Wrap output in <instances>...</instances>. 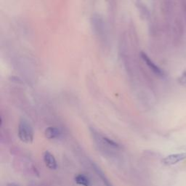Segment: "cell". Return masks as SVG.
<instances>
[{"label": "cell", "instance_id": "6da1fadb", "mask_svg": "<svg viewBox=\"0 0 186 186\" xmlns=\"http://www.w3.org/2000/svg\"><path fill=\"white\" fill-rule=\"evenodd\" d=\"M34 130L30 123L25 119L20 121L18 125V137L20 140L26 144L32 143L34 141Z\"/></svg>", "mask_w": 186, "mask_h": 186}, {"label": "cell", "instance_id": "7a4b0ae2", "mask_svg": "<svg viewBox=\"0 0 186 186\" xmlns=\"http://www.w3.org/2000/svg\"><path fill=\"white\" fill-rule=\"evenodd\" d=\"M186 158V153H175V154L169 155L165 158L162 159V163L164 165L170 166L174 165L179 163L180 162H182V160L185 159Z\"/></svg>", "mask_w": 186, "mask_h": 186}, {"label": "cell", "instance_id": "3957f363", "mask_svg": "<svg viewBox=\"0 0 186 186\" xmlns=\"http://www.w3.org/2000/svg\"><path fill=\"white\" fill-rule=\"evenodd\" d=\"M141 57H142V60H144V62L147 64V66L151 68V71H152L153 73H156V75L158 76V77H164V72L162 71V70L158 66H156V65L155 64L151 59H150V57L146 55L145 53H144V52H141Z\"/></svg>", "mask_w": 186, "mask_h": 186}, {"label": "cell", "instance_id": "277c9868", "mask_svg": "<svg viewBox=\"0 0 186 186\" xmlns=\"http://www.w3.org/2000/svg\"><path fill=\"white\" fill-rule=\"evenodd\" d=\"M43 160H44V162L45 165H46V167L49 168L50 169L55 170V169H57V162H56L55 156H54L50 151H44V153H43Z\"/></svg>", "mask_w": 186, "mask_h": 186}, {"label": "cell", "instance_id": "5b68a950", "mask_svg": "<svg viewBox=\"0 0 186 186\" xmlns=\"http://www.w3.org/2000/svg\"><path fill=\"white\" fill-rule=\"evenodd\" d=\"M61 132L58 128L55 127H47L44 131L45 138L49 140H54V139L58 138Z\"/></svg>", "mask_w": 186, "mask_h": 186}, {"label": "cell", "instance_id": "8992f818", "mask_svg": "<svg viewBox=\"0 0 186 186\" xmlns=\"http://www.w3.org/2000/svg\"><path fill=\"white\" fill-rule=\"evenodd\" d=\"M74 180H75V182L79 185H82V186H90V185L89 178L83 174H79V175H76L74 178Z\"/></svg>", "mask_w": 186, "mask_h": 186}, {"label": "cell", "instance_id": "52a82bcc", "mask_svg": "<svg viewBox=\"0 0 186 186\" xmlns=\"http://www.w3.org/2000/svg\"><path fill=\"white\" fill-rule=\"evenodd\" d=\"M95 171H96V172L97 173V175H98V176H100V178L103 180V182H104L105 185H106V186H112L111 184L110 183V182L108 181V179L106 178V177L105 176V175L100 170V169H99V168H97V167H95Z\"/></svg>", "mask_w": 186, "mask_h": 186}, {"label": "cell", "instance_id": "ba28073f", "mask_svg": "<svg viewBox=\"0 0 186 186\" xmlns=\"http://www.w3.org/2000/svg\"><path fill=\"white\" fill-rule=\"evenodd\" d=\"M103 142L106 144V145L110 146V147L113 148H119V144L116 143L115 141H113V140H111V139L105 137V138H103Z\"/></svg>", "mask_w": 186, "mask_h": 186}, {"label": "cell", "instance_id": "9c48e42d", "mask_svg": "<svg viewBox=\"0 0 186 186\" xmlns=\"http://www.w3.org/2000/svg\"><path fill=\"white\" fill-rule=\"evenodd\" d=\"M182 82H183L184 84H186V73H185L183 75H182Z\"/></svg>", "mask_w": 186, "mask_h": 186}, {"label": "cell", "instance_id": "30bf717a", "mask_svg": "<svg viewBox=\"0 0 186 186\" xmlns=\"http://www.w3.org/2000/svg\"><path fill=\"white\" fill-rule=\"evenodd\" d=\"M8 186H19L18 185H17V184L14 183V182H10V183H9Z\"/></svg>", "mask_w": 186, "mask_h": 186}]
</instances>
